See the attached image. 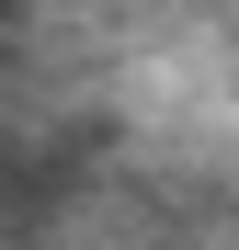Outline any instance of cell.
Here are the masks:
<instances>
[{"instance_id": "obj_1", "label": "cell", "mask_w": 239, "mask_h": 250, "mask_svg": "<svg viewBox=\"0 0 239 250\" xmlns=\"http://www.w3.org/2000/svg\"><path fill=\"white\" fill-rule=\"evenodd\" d=\"M0 12H12V0H0Z\"/></svg>"}]
</instances>
